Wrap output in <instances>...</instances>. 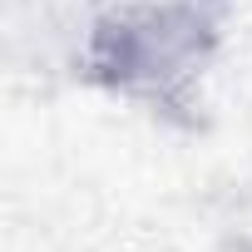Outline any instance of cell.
Here are the masks:
<instances>
[{"label":"cell","instance_id":"cell-1","mask_svg":"<svg viewBox=\"0 0 252 252\" xmlns=\"http://www.w3.org/2000/svg\"><path fill=\"white\" fill-rule=\"evenodd\" d=\"M227 0H99L79 69L139 109H183L222 50Z\"/></svg>","mask_w":252,"mask_h":252}]
</instances>
